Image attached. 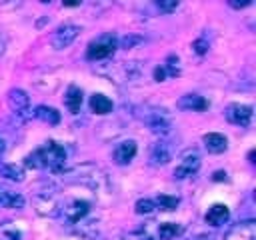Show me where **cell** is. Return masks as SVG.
<instances>
[{
	"label": "cell",
	"mask_w": 256,
	"mask_h": 240,
	"mask_svg": "<svg viewBox=\"0 0 256 240\" xmlns=\"http://www.w3.org/2000/svg\"><path fill=\"white\" fill-rule=\"evenodd\" d=\"M140 118L144 120V124L150 128L152 134H158L160 138H166L172 132V122L170 116L166 114L164 108H154V106H146L144 112L140 114Z\"/></svg>",
	"instance_id": "3957f363"
},
{
	"label": "cell",
	"mask_w": 256,
	"mask_h": 240,
	"mask_svg": "<svg viewBox=\"0 0 256 240\" xmlns=\"http://www.w3.org/2000/svg\"><path fill=\"white\" fill-rule=\"evenodd\" d=\"M4 150H6V144H4V140H2V138H0V154H2V152H4Z\"/></svg>",
	"instance_id": "e575fe53"
},
{
	"label": "cell",
	"mask_w": 256,
	"mask_h": 240,
	"mask_svg": "<svg viewBox=\"0 0 256 240\" xmlns=\"http://www.w3.org/2000/svg\"><path fill=\"white\" fill-rule=\"evenodd\" d=\"M162 68L166 70L168 76H178V74H180V70H178V58H176V56H168V58H166V64H164Z\"/></svg>",
	"instance_id": "4316f807"
},
{
	"label": "cell",
	"mask_w": 256,
	"mask_h": 240,
	"mask_svg": "<svg viewBox=\"0 0 256 240\" xmlns=\"http://www.w3.org/2000/svg\"><path fill=\"white\" fill-rule=\"evenodd\" d=\"M192 48H194V52H196V54H200V56H202V54H206V52H208V48H210V44H208V40H206L204 36H200L198 40H194V44H192Z\"/></svg>",
	"instance_id": "f1b7e54d"
},
{
	"label": "cell",
	"mask_w": 256,
	"mask_h": 240,
	"mask_svg": "<svg viewBox=\"0 0 256 240\" xmlns=\"http://www.w3.org/2000/svg\"><path fill=\"white\" fill-rule=\"evenodd\" d=\"M228 4H230L232 8H246V6L252 4V0H242V2H238V0H230Z\"/></svg>",
	"instance_id": "4dcf8cb0"
},
{
	"label": "cell",
	"mask_w": 256,
	"mask_h": 240,
	"mask_svg": "<svg viewBox=\"0 0 256 240\" xmlns=\"http://www.w3.org/2000/svg\"><path fill=\"white\" fill-rule=\"evenodd\" d=\"M4 50H6V38L0 34V56L4 54Z\"/></svg>",
	"instance_id": "836d02e7"
},
{
	"label": "cell",
	"mask_w": 256,
	"mask_h": 240,
	"mask_svg": "<svg viewBox=\"0 0 256 240\" xmlns=\"http://www.w3.org/2000/svg\"><path fill=\"white\" fill-rule=\"evenodd\" d=\"M228 218H230V210H228V206H226V204H212V206L208 208L206 216H204L206 224H210V226H214V228H218V226L226 224V222H228Z\"/></svg>",
	"instance_id": "9a60e30c"
},
{
	"label": "cell",
	"mask_w": 256,
	"mask_h": 240,
	"mask_svg": "<svg viewBox=\"0 0 256 240\" xmlns=\"http://www.w3.org/2000/svg\"><path fill=\"white\" fill-rule=\"evenodd\" d=\"M90 110L104 116V114H110L112 112V100L104 94H92L90 96Z\"/></svg>",
	"instance_id": "ffe728a7"
},
{
	"label": "cell",
	"mask_w": 256,
	"mask_h": 240,
	"mask_svg": "<svg viewBox=\"0 0 256 240\" xmlns=\"http://www.w3.org/2000/svg\"><path fill=\"white\" fill-rule=\"evenodd\" d=\"M140 42H144V38L142 36H136V34H128V36H124V38H120L118 40V46L120 48H134L136 44H140Z\"/></svg>",
	"instance_id": "484cf974"
},
{
	"label": "cell",
	"mask_w": 256,
	"mask_h": 240,
	"mask_svg": "<svg viewBox=\"0 0 256 240\" xmlns=\"http://www.w3.org/2000/svg\"><path fill=\"white\" fill-rule=\"evenodd\" d=\"M182 232H184L182 224H176V222H162V224H158L156 236H158L160 240H174V238H178Z\"/></svg>",
	"instance_id": "d6986e66"
},
{
	"label": "cell",
	"mask_w": 256,
	"mask_h": 240,
	"mask_svg": "<svg viewBox=\"0 0 256 240\" xmlns=\"http://www.w3.org/2000/svg\"><path fill=\"white\" fill-rule=\"evenodd\" d=\"M78 34H80V26H76V24H62V26H58L52 32L50 44L56 50H64V48H68L78 38Z\"/></svg>",
	"instance_id": "ba28073f"
},
{
	"label": "cell",
	"mask_w": 256,
	"mask_h": 240,
	"mask_svg": "<svg viewBox=\"0 0 256 240\" xmlns=\"http://www.w3.org/2000/svg\"><path fill=\"white\" fill-rule=\"evenodd\" d=\"M90 212V202L88 200H70L68 204H62V216L66 222L70 224H78L82 222Z\"/></svg>",
	"instance_id": "8fae6325"
},
{
	"label": "cell",
	"mask_w": 256,
	"mask_h": 240,
	"mask_svg": "<svg viewBox=\"0 0 256 240\" xmlns=\"http://www.w3.org/2000/svg\"><path fill=\"white\" fill-rule=\"evenodd\" d=\"M224 116H226V120H228L230 124H236V126H240V128H246V126H250V122H252V106L240 104V102L228 104L226 110H224Z\"/></svg>",
	"instance_id": "30bf717a"
},
{
	"label": "cell",
	"mask_w": 256,
	"mask_h": 240,
	"mask_svg": "<svg viewBox=\"0 0 256 240\" xmlns=\"http://www.w3.org/2000/svg\"><path fill=\"white\" fill-rule=\"evenodd\" d=\"M166 76H168V74H166V70H164L162 66H156V68H154V80H156V82H164Z\"/></svg>",
	"instance_id": "f546056e"
},
{
	"label": "cell",
	"mask_w": 256,
	"mask_h": 240,
	"mask_svg": "<svg viewBox=\"0 0 256 240\" xmlns=\"http://www.w3.org/2000/svg\"><path fill=\"white\" fill-rule=\"evenodd\" d=\"M24 166L28 168H48L54 174H60L66 168V150L64 146H60L54 140L44 142L40 148H36L32 154H28L24 158Z\"/></svg>",
	"instance_id": "6da1fadb"
},
{
	"label": "cell",
	"mask_w": 256,
	"mask_h": 240,
	"mask_svg": "<svg viewBox=\"0 0 256 240\" xmlns=\"http://www.w3.org/2000/svg\"><path fill=\"white\" fill-rule=\"evenodd\" d=\"M118 48V38L112 34V32H106V34H100L96 40H92L86 48V60H104V58H110Z\"/></svg>",
	"instance_id": "277c9868"
},
{
	"label": "cell",
	"mask_w": 256,
	"mask_h": 240,
	"mask_svg": "<svg viewBox=\"0 0 256 240\" xmlns=\"http://www.w3.org/2000/svg\"><path fill=\"white\" fill-rule=\"evenodd\" d=\"M136 152H138L136 142L134 140H124V142H118L116 144V148L112 152V158H114V162L118 166H124L128 162H132V158L136 156Z\"/></svg>",
	"instance_id": "4fadbf2b"
},
{
	"label": "cell",
	"mask_w": 256,
	"mask_h": 240,
	"mask_svg": "<svg viewBox=\"0 0 256 240\" xmlns=\"http://www.w3.org/2000/svg\"><path fill=\"white\" fill-rule=\"evenodd\" d=\"M178 108L180 110H194V112H202L208 108V102L200 96V94H184L178 100Z\"/></svg>",
	"instance_id": "e0dca14e"
},
{
	"label": "cell",
	"mask_w": 256,
	"mask_h": 240,
	"mask_svg": "<svg viewBox=\"0 0 256 240\" xmlns=\"http://www.w3.org/2000/svg\"><path fill=\"white\" fill-rule=\"evenodd\" d=\"M60 176L64 178V182L84 184V186H88L96 192L106 188V174L90 162H84V164H78V166H72V168H64L60 172Z\"/></svg>",
	"instance_id": "7a4b0ae2"
},
{
	"label": "cell",
	"mask_w": 256,
	"mask_h": 240,
	"mask_svg": "<svg viewBox=\"0 0 256 240\" xmlns=\"http://www.w3.org/2000/svg\"><path fill=\"white\" fill-rule=\"evenodd\" d=\"M224 240H256V224H254V220H240L238 224H234L228 230Z\"/></svg>",
	"instance_id": "7c38bea8"
},
{
	"label": "cell",
	"mask_w": 256,
	"mask_h": 240,
	"mask_svg": "<svg viewBox=\"0 0 256 240\" xmlns=\"http://www.w3.org/2000/svg\"><path fill=\"white\" fill-rule=\"evenodd\" d=\"M68 110L72 114H78L80 112V106H82V90L78 86H70L68 92H66V98H64Z\"/></svg>",
	"instance_id": "44dd1931"
},
{
	"label": "cell",
	"mask_w": 256,
	"mask_h": 240,
	"mask_svg": "<svg viewBox=\"0 0 256 240\" xmlns=\"http://www.w3.org/2000/svg\"><path fill=\"white\" fill-rule=\"evenodd\" d=\"M24 196L20 192H14L12 188L0 184V208H12V210H20L24 208Z\"/></svg>",
	"instance_id": "5bb4252c"
},
{
	"label": "cell",
	"mask_w": 256,
	"mask_h": 240,
	"mask_svg": "<svg viewBox=\"0 0 256 240\" xmlns=\"http://www.w3.org/2000/svg\"><path fill=\"white\" fill-rule=\"evenodd\" d=\"M134 210H136V214H144V216H148V214H154L158 208H156V202L152 200V198H140L138 202H136V206H134Z\"/></svg>",
	"instance_id": "d4e9b609"
},
{
	"label": "cell",
	"mask_w": 256,
	"mask_h": 240,
	"mask_svg": "<svg viewBox=\"0 0 256 240\" xmlns=\"http://www.w3.org/2000/svg\"><path fill=\"white\" fill-rule=\"evenodd\" d=\"M0 176L12 180V182H22L24 180V170L16 164H2L0 166Z\"/></svg>",
	"instance_id": "603a6c76"
},
{
	"label": "cell",
	"mask_w": 256,
	"mask_h": 240,
	"mask_svg": "<svg viewBox=\"0 0 256 240\" xmlns=\"http://www.w3.org/2000/svg\"><path fill=\"white\" fill-rule=\"evenodd\" d=\"M188 240H214V234H208V232H202V234H194V236H190Z\"/></svg>",
	"instance_id": "1f68e13d"
},
{
	"label": "cell",
	"mask_w": 256,
	"mask_h": 240,
	"mask_svg": "<svg viewBox=\"0 0 256 240\" xmlns=\"http://www.w3.org/2000/svg\"><path fill=\"white\" fill-rule=\"evenodd\" d=\"M8 106L12 110V114L18 120H28L32 118V110H30V96L22 90V88H12L8 92Z\"/></svg>",
	"instance_id": "5b68a950"
},
{
	"label": "cell",
	"mask_w": 256,
	"mask_h": 240,
	"mask_svg": "<svg viewBox=\"0 0 256 240\" xmlns=\"http://www.w3.org/2000/svg\"><path fill=\"white\" fill-rule=\"evenodd\" d=\"M114 240H154V234H152L148 228H138V230L122 232V234H118Z\"/></svg>",
	"instance_id": "cb8c5ba5"
},
{
	"label": "cell",
	"mask_w": 256,
	"mask_h": 240,
	"mask_svg": "<svg viewBox=\"0 0 256 240\" xmlns=\"http://www.w3.org/2000/svg\"><path fill=\"white\" fill-rule=\"evenodd\" d=\"M174 152H176L174 142L168 140V138H160V140H158L156 144H152V148H150V164H152V166H164V164H168V162L172 160Z\"/></svg>",
	"instance_id": "9c48e42d"
},
{
	"label": "cell",
	"mask_w": 256,
	"mask_h": 240,
	"mask_svg": "<svg viewBox=\"0 0 256 240\" xmlns=\"http://www.w3.org/2000/svg\"><path fill=\"white\" fill-rule=\"evenodd\" d=\"M154 202H156V208H160L164 212H172V210L178 208L180 198L178 196H170V194H158V198Z\"/></svg>",
	"instance_id": "7402d4cb"
},
{
	"label": "cell",
	"mask_w": 256,
	"mask_h": 240,
	"mask_svg": "<svg viewBox=\"0 0 256 240\" xmlns=\"http://www.w3.org/2000/svg\"><path fill=\"white\" fill-rule=\"evenodd\" d=\"M156 8H158L162 14H170V12H174V10L178 8V2H176V0H170V2L158 0V2H156Z\"/></svg>",
	"instance_id": "83f0119b"
},
{
	"label": "cell",
	"mask_w": 256,
	"mask_h": 240,
	"mask_svg": "<svg viewBox=\"0 0 256 240\" xmlns=\"http://www.w3.org/2000/svg\"><path fill=\"white\" fill-rule=\"evenodd\" d=\"M34 206H36V212L42 216H58L62 212V200L54 190L38 192L34 198Z\"/></svg>",
	"instance_id": "8992f818"
},
{
	"label": "cell",
	"mask_w": 256,
	"mask_h": 240,
	"mask_svg": "<svg viewBox=\"0 0 256 240\" xmlns=\"http://www.w3.org/2000/svg\"><path fill=\"white\" fill-rule=\"evenodd\" d=\"M198 168H200V154L196 150H186V152H182V156L174 168V178L176 180L188 178V176L196 174Z\"/></svg>",
	"instance_id": "52a82bcc"
},
{
	"label": "cell",
	"mask_w": 256,
	"mask_h": 240,
	"mask_svg": "<svg viewBox=\"0 0 256 240\" xmlns=\"http://www.w3.org/2000/svg\"><path fill=\"white\" fill-rule=\"evenodd\" d=\"M214 180H226V172H222V170L214 172Z\"/></svg>",
	"instance_id": "d6a6232c"
},
{
	"label": "cell",
	"mask_w": 256,
	"mask_h": 240,
	"mask_svg": "<svg viewBox=\"0 0 256 240\" xmlns=\"http://www.w3.org/2000/svg\"><path fill=\"white\" fill-rule=\"evenodd\" d=\"M202 142H204V148L210 152V154H222L226 152L228 148V140L224 134H218V132H208L202 136Z\"/></svg>",
	"instance_id": "2e32d148"
},
{
	"label": "cell",
	"mask_w": 256,
	"mask_h": 240,
	"mask_svg": "<svg viewBox=\"0 0 256 240\" xmlns=\"http://www.w3.org/2000/svg\"><path fill=\"white\" fill-rule=\"evenodd\" d=\"M32 116H34L36 120H40V122L50 124V126H54V124L60 122V112H58L56 108H52V106H44V104L36 106L34 112H32Z\"/></svg>",
	"instance_id": "ac0fdd59"
}]
</instances>
